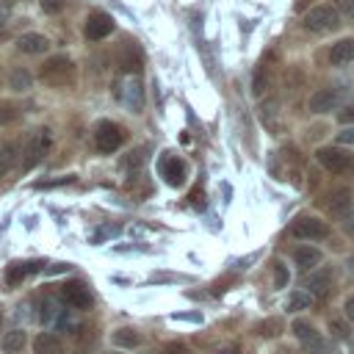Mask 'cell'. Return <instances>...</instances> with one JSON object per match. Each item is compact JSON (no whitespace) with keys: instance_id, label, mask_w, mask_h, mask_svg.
Listing matches in <instances>:
<instances>
[{"instance_id":"cell-42","label":"cell","mask_w":354,"mask_h":354,"mask_svg":"<svg viewBox=\"0 0 354 354\" xmlns=\"http://www.w3.org/2000/svg\"><path fill=\"white\" fill-rule=\"evenodd\" d=\"M61 271H69V263H55V266L50 268V274H61Z\"/></svg>"},{"instance_id":"cell-1","label":"cell","mask_w":354,"mask_h":354,"mask_svg":"<svg viewBox=\"0 0 354 354\" xmlns=\"http://www.w3.org/2000/svg\"><path fill=\"white\" fill-rule=\"evenodd\" d=\"M75 75H77V69H75L72 58H66V55H53V58H47V61L41 64V69H39V80H41L44 86H53V88L72 86V83H75Z\"/></svg>"},{"instance_id":"cell-41","label":"cell","mask_w":354,"mask_h":354,"mask_svg":"<svg viewBox=\"0 0 354 354\" xmlns=\"http://www.w3.org/2000/svg\"><path fill=\"white\" fill-rule=\"evenodd\" d=\"M340 119L343 122H354V105H348L346 111H340Z\"/></svg>"},{"instance_id":"cell-14","label":"cell","mask_w":354,"mask_h":354,"mask_svg":"<svg viewBox=\"0 0 354 354\" xmlns=\"http://www.w3.org/2000/svg\"><path fill=\"white\" fill-rule=\"evenodd\" d=\"M304 288H307V293H310V296H315V299L326 296V293H329V288H332V271H329V268L313 271V274L307 277Z\"/></svg>"},{"instance_id":"cell-13","label":"cell","mask_w":354,"mask_h":354,"mask_svg":"<svg viewBox=\"0 0 354 354\" xmlns=\"http://www.w3.org/2000/svg\"><path fill=\"white\" fill-rule=\"evenodd\" d=\"M17 50L25 53V55H41L50 50V39L41 36V33H22L17 39Z\"/></svg>"},{"instance_id":"cell-27","label":"cell","mask_w":354,"mask_h":354,"mask_svg":"<svg viewBox=\"0 0 354 354\" xmlns=\"http://www.w3.org/2000/svg\"><path fill=\"white\" fill-rule=\"evenodd\" d=\"M260 119H263L268 127H274V130H277V119H279V102H277V100H266V102L260 105Z\"/></svg>"},{"instance_id":"cell-5","label":"cell","mask_w":354,"mask_h":354,"mask_svg":"<svg viewBox=\"0 0 354 354\" xmlns=\"http://www.w3.org/2000/svg\"><path fill=\"white\" fill-rule=\"evenodd\" d=\"M318 163L326 169V171H335V174H346V171H354V155L337 149V147H324L318 149Z\"/></svg>"},{"instance_id":"cell-22","label":"cell","mask_w":354,"mask_h":354,"mask_svg":"<svg viewBox=\"0 0 354 354\" xmlns=\"http://www.w3.org/2000/svg\"><path fill=\"white\" fill-rule=\"evenodd\" d=\"M25 343H28V335H25L22 329H11V332L3 335L0 348H3L6 354H19V351L25 348Z\"/></svg>"},{"instance_id":"cell-34","label":"cell","mask_w":354,"mask_h":354,"mask_svg":"<svg viewBox=\"0 0 354 354\" xmlns=\"http://www.w3.org/2000/svg\"><path fill=\"white\" fill-rule=\"evenodd\" d=\"M160 354H194V351H191L185 343H169V346H166Z\"/></svg>"},{"instance_id":"cell-7","label":"cell","mask_w":354,"mask_h":354,"mask_svg":"<svg viewBox=\"0 0 354 354\" xmlns=\"http://www.w3.org/2000/svg\"><path fill=\"white\" fill-rule=\"evenodd\" d=\"M116 64L124 75H138L141 66H144V53H141L138 41H130V39L122 41L119 50H116Z\"/></svg>"},{"instance_id":"cell-18","label":"cell","mask_w":354,"mask_h":354,"mask_svg":"<svg viewBox=\"0 0 354 354\" xmlns=\"http://www.w3.org/2000/svg\"><path fill=\"white\" fill-rule=\"evenodd\" d=\"M335 102H337V91L335 88H318L310 97V111L313 113H324V111H332Z\"/></svg>"},{"instance_id":"cell-16","label":"cell","mask_w":354,"mask_h":354,"mask_svg":"<svg viewBox=\"0 0 354 354\" xmlns=\"http://www.w3.org/2000/svg\"><path fill=\"white\" fill-rule=\"evenodd\" d=\"M351 61H354V39H340L337 44H332V50H329L332 66H346Z\"/></svg>"},{"instance_id":"cell-31","label":"cell","mask_w":354,"mask_h":354,"mask_svg":"<svg viewBox=\"0 0 354 354\" xmlns=\"http://www.w3.org/2000/svg\"><path fill=\"white\" fill-rule=\"evenodd\" d=\"M288 279H290L288 268H285L282 263H274V288H285V285H288Z\"/></svg>"},{"instance_id":"cell-39","label":"cell","mask_w":354,"mask_h":354,"mask_svg":"<svg viewBox=\"0 0 354 354\" xmlns=\"http://www.w3.org/2000/svg\"><path fill=\"white\" fill-rule=\"evenodd\" d=\"M213 354H241V346H238V343H227V346L216 348Z\"/></svg>"},{"instance_id":"cell-11","label":"cell","mask_w":354,"mask_h":354,"mask_svg":"<svg viewBox=\"0 0 354 354\" xmlns=\"http://www.w3.org/2000/svg\"><path fill=\"white\" fill-rule=\"evenodd\" d=\"M119 100L122 105H127L130 111H141L144 108V86L136 75H130L122 86H119Z\"/></svg>"},{"instance_id":"cell-38","label":"cell","mask_w":354,"mask_h":354,"mask_svg":"<svg viewBox=\"0 0 354 354\" xmlns=\"http://www.w3.org/2000/svg\"><path fill=\"white\" fill-rule=\"evenodd\" d=\"M337 144H354V127H346L337 133Z\"/></svg>"},{"instance_id":"cell-32","label":"cell","mask_w":354,"mask_h":354,"mask_svg":"<svg viewBox=\"0 0 354 354\" xmlns=\"http://www.w3.org/2000/svg\"><path fill=\"white\" fill-rule=\"evenodd\" d=\"M335 8H337L340 17H346V19L354 22V0H335Z\"/></svg>"},{"instance_id":"cell-21","label":"cell","mask_w":354,"mask_h":354,"mask_svg":"<svg viewBox=\"0 0 354 354\" xmlns=\"http://www.w3.org/2000/svg\"><path fill=\"white\" fill-rule=\"evenodd\" d=\"M293 260H296V266L299 268H315L318 263H321V252L315 249V246H296L293 249Z\"/></svg>"},{"instance_id":"cell-12","label":"cell","mask_w":354,"mask_h":354,"mask_svg":"<svg viewBox=\"0 0 354 354\" xmlns=\"http://www.w3.org/2000/svg\"><path fill=\"white\" fill-rule=\"evenodd\" d=\"M61 299H64L69 307H75V310H88V307H91V293H88V288H86L83 282H77V279H72V282H66V285L61 288Z\"/></svg>"},{"instance_id":"cell-43","label":"cell","mask_w":354,"mask_h":354,"mask_svg":"<svg viewBox=\"0 0 354 354\" xmlns=\"http://www.w3.org/2000/svg\"><path fill=\"white\" fill-rule=\"evenodd\" d=\"M346 232H348V235H354V218H351V221L346 224Z\"/></svg>"},{"instance_id":"cell-26","label":"cell","mask_w":354,"mask_h":354,"mask_svg":"<svg viewBox=\"0 0 354 354\" xmlns=\"http://www.w3.org/2000/svg\"><path fill=\"white\" fill-rule=\"evenodd\" d=\"M30 83H33V77H30L28 69H11V75H8V86H11L14 91H28Z\"/></svg>"},{"instance_id":"cell-35","label":"cell","mask_w":354,"mask_h":354,"mask_svg":"<svg viewBox=\"0 0 354 354\" xmlns=\"http://www.w3.org/2000/svg\"><path fill=\"white\" fill-rule=\"evenodd\" d=\"M75 177L72 174H66V177H58V180H44V183H36V188H53V185H66V183H72Z\"/></svg>"},{"instance_id":"cell-29","label":"cell","mask_w":354,"mask_h":354,"mask_svg":"<svg viewBox=\"0 0 354 354\" xmlns=\"http://www.w3.org/2000/svg\"><path fill=\"white\" fill-rule=\"evenodd\" d=\"M91 329L88 326H80L77 332H75V351L77 354H86L88 351V346H91V340H94V335H88Z\"/></svg>"},{"instance_id":"cell-2","label":"cell","mask_w":354,"mask_h":354,"mask_svg":"<svg viewBox=\"0 0 354 354\" xmlns=\"http://www.w3.org/2000/svg\"><path fill=\"white\" fill-rule=\"evenodd\" d=\"M50 144H53V133H50L47 127L36 130V133L28 138L25 149H22V169H25V171H30L33 166H39V163H41V158L50 152Z\"/></svg>"},{"instance_id":"cell-25","label":"cell","mask_w":354,"mask_h":354,"mask_svg":"<svg viewBox=\"0 0 354 354\" xmlns=\"http://www.w3.org/2000/svg\"><path fill=\"white\" fill-rule=\"evenodd\" d=\"M39 307H41V313H39V321H41V324H53V321H58L61 310H58V301H55L53 296H44Z\"/></svg>"},{"instance_id":"cell-23","label":"cell","mask_w":354,"mask_h":354,"mask_svg":"<svg viewBox=\"0 0 354 354\" xmlns=\"http://www.w3.org/2000/svg\"><path fill=\"white\" fill-rule=\"evenodd\" d=\"M315 304V296H310L307 290H293L288 299H285V310L288 313H299V310H310Z\"/></svg>"},{"instance_id":"cell-40","label":"cell","mask_w":354,"mask_h":354,"mask_svg":"<svg viewBox=\"0 0 354 354\" xmlns=\"http://www.w3.org/2000/svg\"><path fill=\"white\" fill-rule=\"evenodd\" d=\"M343 310H346V318H348V321H354V296H348V299H346Z\"/></svg>"},{"instance_id":"cell-45","label":"cell","mask_w":354,"mask_h":354,"mask_svg":"<svg viewBox=\"0 0 354 354\" xmlns=\"http://www.w3.org/2000/svg\"><path fill=\"white\" fill-rule=\"evenodd\" d=\"M0 329H3V307H0Z\"/></svg>"},{"instance_id":"cell-33","label":"cell","mask_w":354,"mask_h":354,"mask_svg":"<svg viewBox=\"0 0 354 354\" xmlns=\"http://www.w3.org/2000/svg\"><path fill=\"white\" fill-rule=\"evenodd\" d=\"M64 8V0H41V11L44 14H58Z\"/></svg>"},{"instance_id":"cell-24","label":"cell","mask_w":354,"mask_h":354,"mask_svg":"<svg viewBox=\"0 0 354 354\" xmlns=\"http://www.w3.org/2000/svg\"><path fill=\"white\" fill-rule=\"evenodd\" d=\"M113 346H119V348H136L138 343H141V335L136 332V329H130V326H122V329H116L113 332Z\"/></svg>"},{"instance_id":"cell-36","label":"cell","mask_w":354,"mask_h":354,"mask_svg":"<svg viewBox=\"0 0 354 354\" xmlns=\"http://www.w3.org/2000/svg\"><path fill=\"white\" fill-rule=\"evenodd\" d=\"M329 329H332L335 337H346V335H348V332H346V324L337 321V318H329Z\"/></svg>"},{"instance_id":"cell-8","label":"cell","mask_w":354,"mask_h":354,"mask_svg":"<svg viewBox=\"0 0 354 354\" xmlns=\"http://www.w3.org/2000/svg\"><path fill=\"white\" fill-rule=\"evenodd\" d=\"M290 235L293 238H304V241H318V238H326L329 235V227L326 221L315 218V216H301L290 224Z\"/></svg>"},{"instance_id":"cell-46","label":"cell","mask_w":354,"mask_h":354,"mask_svg":"<svg viewBox=\"0 0 354 354\" xmlns=\"http://www.w3.org/2000/svg\"><path fill=\"white\" fill-rule=\"evenodd\" d=\"M351 266H354V257H351Z\"/></svg>"},{"instance_id":"cell-10","label":"cell","mask_w":354,"mask_h":354,"mask_svg":"<svg viewBox=\"0 0 354 354\" xmlns=\"http://www.w3.org/2000/svg\"><path fill=\"white\" fill-rule=\"evenodd\" d=\"M83 33H86V39H91V41H100V39L111 36V33H113V19H111V14H105V11L88 14Z\"/></svg>"},{"instance_id":"cell-20","label":"cell","mask_w":354,"mask_h":354,"mask_svg":"<svg viewBox=\"0 0 354 354\" xmlns=\"http://www.w3.org/2000/svg\"><path fill=\"white\" fill-rule=\"evenodd\" d=\"M41 260H33V263H11L8 266V271H6V279L11 282V285H17V282H22L28 274H36V271H41Z\"/></svg>"},{"instance_id":"cell-9","label":"cell","mask_w":354,"mask_h":354,"mask_svg":"<svg viewBox=\"0 0 354 354\" xmlns=\"http://www.w3.org/2000/svg\"><path fill=\"white\" fill-rule=\"evenodd\" d=\"M158 171H160V177H163L171 188H180V185L185 183V177H188V166H185V160H180L177 155H163V158L158 160Z\"/></svg>"},{"instance_id":"cell-6","label":"cell","mask_w":354,"mask_h":354,"mask_svg":"<svg viewBox=\"0 0 354 354\" xmlns=\"http://www.w3.org/2000/svg\"><path fill=\"white\" fill-rule=\"evenodd\" d=\"M290 332L299 337V343L304 346L307 354H321V351L326 348V343H324V337L318 335V329H315L310 321H304V318H296V321L290 324Z\"/></svg>"},{"instance_id":"cell-37","label":"cell","mask_w":354,"mask_h":354,"mask_svg":"<svg viewBox=\"0 0 354 354\" xmlns=\"http://www.w3.org/2000/svg\"><path fill=\"white\" fill-rule=\"evenodd\" d=\"M252 91H254L257 97L266 91V75H263V72H254V83H252Z\"/></svg>"},{"instance_id":"cell-19","label":"cell","mask_w":354,"mask_h":354,"mask_svg":"<svg viewBox=\"0 0 354 354\" xmlns=\"http://www.w3.org/2000/svg\"><path fill=\"white\" fill-rule=\"evenodd\" d=\"M33 354H64V343L55 335L41 332L33 337Z\"/></svg>"},{"instance_id":"cell-30","label":"cell","mask_w":354,"mask_h":354,"mask_svg":"<svg viewBox=\"0 0 354 354\" xmlns=\"http://www.w3.org/2000/svg\"><path fill=\"white\" fill-rule=\"evenodd\" d=\"M257 332H260L263 337H277V335L282 332V321H279V318H268V321H263V324L257 326Z\"/></svg>"},{"instance_id":"cell-3","label":"cell","mask_w":354,"mask_h":354,"mask_svg":"<svg viewBox=\"0 0 354 354\" xmlns=\"http://www.w3.org/2000/svg\"><path fill=\"white\" fill-rule=\"evenodd\" d=\"M340 25V14L335 6H315L304 14V28L307 30H315V33H326V30H335Z\"/></svg>"},{"instance_id":"cell-4","label":"cell","mask_w":354,"mask_h":354,"mask_svg":"<svg viewBox=\"0 0 354 354\" xmlns=\"http://www.w3.org/2000/svg\"><path fill=\"white\" fill-rule=\"evenodd\" d=\"M94 144H97L100 152L111 155L124 144V130L116 122H100L97 130H94Z\"/></svg>"},{"instance_id":"cell-17","label":"cell","mask_w":354,"mask_h":354,"mask_svg":"<svg viewBox=\"0 0 354 354\" xmlns=\"http://www.w3.org/2000/svg\"><path fill=\"white\" fill-rule=\"evenodd\" d=\"M19 158H22V152H19V144H17V141H6V144H0V177L11 174V169L17 166Z\"/></svg>"},{"instance_id":"cell-28","label":"cell","mask_w":354,"mask_h":354,"mask_svg":"<svg viewBox=\"0 0 354 354\" xmlns=\"http://www.w3.org/2000/svg\"><path fill=\"white\" fill-rule=\"evenodd\" d=\"M19 119V108L11 100H0V124H11Z\"/></svg>"},{"instance_id":"cell-15","label":"cell","mask_w":354,"mask_h":354,"mask_svg":"<svg viewBox=\"0 0 354 354\" xmlns=\"http://www.w3.org/2000/svg\"><path fill=\"white\" fill-rule=\"evenodd\" d=\"M351 205H354V199H351V191H348V188L332 191V196H329V213H332L335 218H346L348 210H351Z\"/></svg>"},{"instance_id":"cell-44","label":"cell","mask_w":354,"mask_h":354,"mask_svg":"<svg viewBox=\"0 0 354 354\" xmlns=\"http://www.w3.org/2000/svg\"><path fill=\"white\" fill-rule=\"evenodd\" d=\"M274 354H290V351H288V348H279V351H274Z\"/></svg>"}]
</instances>
